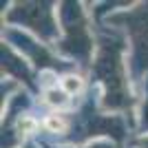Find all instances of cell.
<instances>
[{"label":"cell","instance_id":"cell-1","mask_svg":"<svg viewBox=\"0 0 148 148\" xmlns=\"http://www.w3.org/2000/svg\"><path fill=\"white\" fill-rule=\"evenodd\" d=\"M97 73L102 75L108 84V104L117 106L124 104L122 99V75H119V62H117V47L115 44H104L97 58Z\"/></svg>","mask_w":148,"mask_h":148},{"label":"cell","instance_id":"cell-2","mask_svg":"<svg viewBox=\"0 0 148 148\" xmlns=\"http://www.w3.org/2000/svg\"><path fill=\"white\" fill-rule=\"evenodd\" d=\"M133 31L137 44V60H148V9L133 16Z\"/></svg>","mask_w":148,"mask_h":148},{"label":"cell","instance_id":"cell-3","mask_svg":"<svg viewBox=\"0 0 148 148\" xmlns=\"http://www.w3.org/2000/svg\"><path fill=\"white\" fill-rule=\"evenodd\" d=\"M142 146H144V148H148V139H144V142H142Z\"/></svg>","mask_w":148,"mask_h":148},{"label":"cell","instance_id":"cell-4","mask_svg":"<svg viewBox=\"0 0 148 148\" xmlns=\"http://www.w3.org/2000/svg\"><path fill=\"white\" fill-rule=\"evenodd\" d=\"M95 148H108V146H95Z\"/></svg>","mask_w":148,"mask_h":148}]
</instances>
